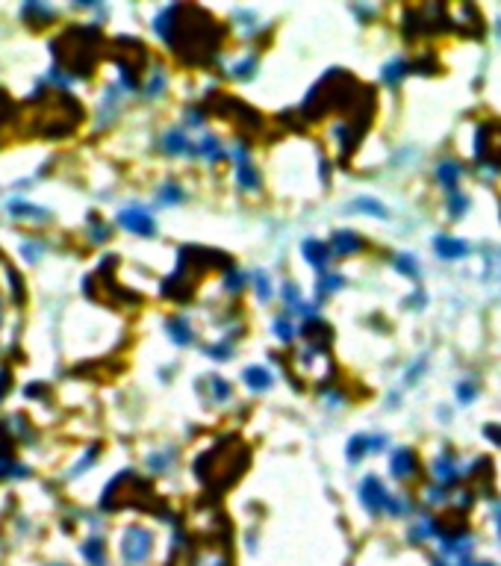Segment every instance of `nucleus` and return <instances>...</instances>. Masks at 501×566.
<instances>
[{"mask_svg": "<svg viewBox=\"0 0 501 566\" xmlns=\"http://www.w3.org/2000/svg\"><path fill=\"white\" fill-rule=\"evenodd\" d=\"M245 384L251 386V390H269L272 386V375L263 369V366H251V369H245Z\"/></svg>", "mask_w": 501, "mask_h": 566, "instance_id": "nucleus-9", "label": "nucleus"}, {"mask_svg": "<svg viewBox=\"0 0 501 566\" xmlns=\"http://www.w3.org/2000/svg\"><path fill=\"white\" fill-rule=\"evenodd\" d=\"M437 475H439V478H445V481L454 478V463H448V457H442L437 463Z\"/></svg>", "mask_w": 501, "mask_h": 566, "instance_id": "nucleus-20", "label": "nucleus"}, {"mask_svg": "<svg viewBox=\"0 0 501 566\" xmlns=\"http://www.w3.org/2000/svg\"><path fill=\"white\" fill-rule=\"evenodd\" d=\"M83 554L88 560H92L95 566H100V560H104V546H100V540H88L83 546Z\"/></svg>", "mask_w": 501, "mask_h": 566, "instance_id": "nucleus-16", "label": "nucleus"}, {"mask_svg": "<svg viewBox=\"0 0 501 566\" xmlns=\"http://www.w3.org/2000/svg\"><path fill=\"white\" fill-rule=\"evenodd\" d=\"M236 177H239V186H245V189H257V171H254V165H251L248 160H242V162H239Z\"/></svg>", "mask_w": 501, "mask_h": 566, "instance_id": "nucleus-14", "label": "nucleus"}, {"mask_svg": "<svg viewBox=\"0 0 501 566\" xmlns=\"http://www.w3.org/2000/svg\"><path fill=\"white\" fill-rule=\"evenodd\" d=\"M248 460H251L248 446L239 437H225L218 446L200 454L195 472L209 490H227L242 478V472L248 469Z\"/></svg>", "mask_w": 501, "mask_h": 566, "instance_id": "nucleus-2", "label": "nucleus"}, {"mask_svg": "<svg viewBox=\"0 0 501 566\" xmlns=\"http://www.w3.org/2000/svg\"><path fill=\"white\" fill-rule=\"evenodd\" d=\"M407 71H410V65H407V62H395V65H389L384 77H386V80H398V77H401V74H407Z\"/></svg>", "mask_w": 501, "mask_h": 566, "instance_id": "nucleus-19", "label": "nucleus"}, {"mask_svg": "<svg viewBox=\"0 0 501 566\" xmlns=\"http://www.w3.org/2000/svg\"><path fill=\"white\" fill-rule=\"evenodd\" d=\"M439 180L445 189H457V180H460V169H457V162H442L439 165Z\"/></svg>", "mask_w": 501, "mask_h": 566, "instance_id": "nucleus-13", "label": "nucleus"}, {"mask_svg": "<svg viewBox=\"0 0 501 566\" xmlns=\"http://www.w3.org/2000/svg\"><path fill=\"white\" fill-rule=\"evenodd\" d=\"M369 446H372V442L366 440V437H357V440H351V446H348V460H360Z\"/></svg>", "mask_w": 501, "mask_h": 566, "instance_id": "nucleus-18", "label": "nucleus"}, {"mask_svg": "<svg viewBox=\"0 0 501 566\" xmlns=\"http://www.w3.org/2000/svg\"><path fill=\"white\" fill-rule=\"evenodd\" d=\"M472 395H475V386H472V384H463V386H460V398H463V402H469Z\"/></svg>", "mask_w": 501, "mask_h": 566, "instance_id": "nucleus-26", "label": "nucleus"}, {"mask_svg": "<svg viewBox=\"0 0 501 566\" xmlns=\"http://www.w3.org/2000/svg\"><path fill=\"white\" fill-rule=\"evenodd\" d=\"M398 269L404 274H416V265L410 263V257H398Z\"/></svg>", "mask_w": 501, "mask_h": 566, "instance_id": "nucleus-24", "label": "nucleus"}, {"mask_svg": "<svg viewBox=\"0 0 501 566\" xmlns=\"http://www.w3.org/2000/svg\"><path fill=\"white\" fill-rule=\"evenodd\" d=\"M304 337H307L310 342H316V346H321V348H325L328 342H330V330H328V325H325V321H307V328H304Z\"/></svg>", "mask_w": 501, "mask_h": 566, "instance_id": "nucleus-12", "label": "nucleus"}, {"mask_svg": "<svg viewBox=\"0 0 501 566\" xmlns=\"http://www.w3.org/2000/svg\"><path fill=\"white\" fill-rule=\"evenodd\" d=\"M437 566H442V563H437Z\"/></svg>", "mask_w": 501, "mask_h": 566, "instance_id": "nucleus-32", "label": "nucleus"}, {"mask_svg": "<svg viewBox=\"0 0 501 566\" xmlns=\"http://www.w3.org/2000/svg\"><path fill=\"white\" fill-rule=\"evenodd\" d=\"M363 242L354 236V233L342 230V233H333V242H330V251L333 254H351V251H360Z\"/></svg>", "mask_w": 501, "mask_h": 566, "instance_id": "nucleus-8", "label": "nucleus"}, {"mask_svg": "<svg viewBox=\"0 0 501 566\" xmlns=\"http://www.w3.org/2000/svg\"><path fill=\"white\" fill-rule=\"evenodd\" d=\"M478 566H493V563H478Z\"/></svg>", "mask_w": 501, "mask_h": 566, "instance_id": "nucleus-30", "label": "nucleus"}, {"mask_svg": "<svg viewBox=\"0 0 501 566\" xmlns=\"http://www.w3.org/2000/svg\"><path fill=\"white\" fill-rule=\"evenodd\" d=\"M257 290H260V295H263V298H269V295H272L269 283H265V277H260V286H257Z\"/></svg>", "mask_w": 501, "mask_h": 566, "instance_id": "nucleus-29", "label": "nucleus"}, {"mask_svg": "<svg viewBox=\"0 0 501 566\" xmlns=\"http://www.w3.org/2000/svg\"><path fill=\"white\" fill-rule=\"evenodd\" d=\"M304 254H307V260L313 263L316 269H321V265L328 263V257H330V248L321 245V242H316V239H310V242H304Z\"/></svg>", "mask_w": 501, "mask_h": 566, "instance_id": "nucleus-10", "label": "nucleus"}, {"mask_svg": "<svg viewBox=\"0 0 501 566\" xmlns=\"http://www.w3.org/2000/svg\"><path fill=\"white\" fill-rule=\"evenodd\" d=\"M448 209H451L454 216H460L463 209H466V198H460L457 192H451V204H448Z\"/></svg>", "mask_w": 501, "mask_h": 566, "instance_id": "nucleus-21", "label": "nucleus"}, {"mask_svg": "<svg viewBox=\"0 0 501 566\" xmlns=\"http://www.w3.org/2000/svg\"><path fill=\"white\" fill-rule=\"evenodd\" d=\"M213 393H216L218 398H227V395H230V386L221 381V377H213Z\"/></svg>", "mask_w": 501, "mask_h": 566, "instance_id": "nucleus-22", "label": "nucleus"}, {"mask_svg": "<svg viewBox=\"0 0 501 566\" xmlns=\"http://www.w3.org/2000/svg\"><path fill=\"white\" fill-rule=\"evenodd\" d=\"M486 437L493 440V442H498L501 446V428H486Z\"/></svg>", "mask_w": 501, "mask_h": 566, "instance_id": "nucleus-27", "label": "nucleus"}, {"mask_svg": "<svg viewBox=\"0 0 501 566\" xmlns=\"http://www.w3.org/2000/svg\"><path fill=\"white\" fill-rule=\"evenodd\" d=\"M413 469H416V454L410 451V449L398 451L395 457H393V472L398 475V478H404V475H410Z\"/></svg>", "mask_w": 501, "mask_h": 566, "instance_id": "nucleus-11", "label": "nucleus"}, {"mask_svg": "<svg viewBox=\"0 0 501 566\" xmlns=\"http://www.w3.org/2000/svg\"><path fill=\"white\" fill-rule=\"evenodd\" d=\"M157 32L189 62H209L225 39V27L198 6L165 9L157 18Z\"/></svg>", "mask_w": 501, "mask_h": 566, "instance_id": "nucleus-1", "label": "nucleus"}, {"mask_svg": "<svg viewBox=\"0 0 501 566\" xmlns=\"http://www.w3.org/2000/svg\"><path fill=\"white\" fill-rule=\"evenodd\" d=\"M498 528H501V513H498Z\"/></svg>", "mask_w": 501, "mask_h": 566, "instance_id": "nucleus-31", "label": "nucleus"}, {"mask_svg": "<svg viewBox=\"0 0 501 566\" xmlns=\"http://www.w3.org/2000/svg\"><path fill=\"white\" fill-rule=\"evenodd\" d=\"M437 254L442 260H460L463 254H469V245L460 239H451V236H439L437 239Z\"/></svg>", "mask_w": 501, "mask_h": 566, "instance_id": "nucleus-7", "label": "nucleus"}, {"mask_svg": "<svg viewBox=\"0 0 501 566\" xmlns=\"http://www.w3.org/2000/svg\"><path fill=\"white\" fill-rule=\"evenodd\" d=\"M242 286V274H230V281H227V290H239Z\"/></svg>", "mask_w": 501, "mask_h": 566, "instance_id": "nucleus-28", "label": "nucleus"}, {"mask_svg": "<svg viewBox=\"0 0 501 566\" xmlns=\"http://www.w3.org/2000/svg\"><path fill=\"white\" fill-rule=\"evenodd\" d=\"M475 157L484 165H501V121H486L475 133Z\"/></svg>", "mask_w": 501, "mask_h": 566, "instance_id": "nucleus-3", "label": "nucleus"}, {"mask_svg": "<svg viewBox=\"0 0 501 566\" xmlns=\"http://www.w3.org/2000/svg\"><path fill=\"white\" fill-rule=\"evenodd\" d=\"M169 334H171L174 342H180V346L192 342V330H189L186 321H171V325H169Z\"/></svg>", "mask_w": 501, "mask_h": 566, "instance_id": "nucleus-15", "label": "nucleus"}, {"mask_svg": "<svg viewBox=\"0 0 501 566\" xmlns=\"http://www.w3.org/2000/svg\"><path fill=\"white\" fill-rule=\"evenodd\" d=\"M121 551H124L127 563H142L151 554V534L144 528H130L124 534V546H121Z\"/></svg>", "mask_w": 501, "mask_h": 566, "instance_id": "nucleus-4", "label": "nucleus"}, {"mask_svg": "<svg viewBox=\"0 0 501 566\" xmlns=\"http://www.w3.org/2000/svg\"><path fill=\"white\" fill-rule=\"evenodd\" d=\"M277 337H281V339H292V328H289V321H277Z\"/></svg>", "mask_w": 501, "mask_h": 566, "instance_id": "nucleus-25", "label": "nucleus"}, {"mask_svg": "<svg viewBox=\"0 0 501 566\" xmlns=\"http://www.w3.org/2000/svg\"><path fill=\"white\" fill-rule=\"evenodd\" d=\"M118 221L127 230L139 233V236H151V233H153V218L148 213H139V209H127V213H121Z\"/></svg>", "mask_w": 501, "mask_h": 566, "instance_id": "nucleus-6", "label": "nucleus"}, {"mask_svg": "<svg viewBox=\"0 0 501 566\" xmlns=\"http://www.w3.org/2000/svg\"><path fill=\"white\" fill-rule=\"evenodd\" d=\"M165 151L180 153V151H189V145H186V139L180 136V133H169V136H165Z\"/></svg>", "mask_w": 501, "mask_h": 566, "instance_id": "nucleus-17", "label": "nucleus"}, {"mask_svg": "<svg viewBox=\"0 0 501 566\" xmlns=\"http://www.w3.org/2000/svg\"><path fill=\"white\" fill-rule=\"evenodd\" d=\"M360 498H363V504L369 507L372 513H381V510L389 504V496L384 490L381 478H366L363 487H360Z\"/></svg>", "mask_w": 501, "mask_h": 566, "instance_id": "nucleus-5", "label": "nucleus"}, {"mask_svg": "<svg viewBox=\"0 0 501 566\" xmlns=\"http://www.w3.org/2000/svg\"><path fill=\"white\" fill-rule=\"evenodd\" d=\"M204 153H207V157H209V160H213V157H218V153H221V151H218V145H216V142H213V139H204Z\"/></svg>", "mask_w": 501, "mask_h": 566, "instance_id": "nucleus-23", "label": "nucleus"}]
</instances>
